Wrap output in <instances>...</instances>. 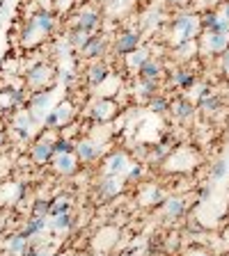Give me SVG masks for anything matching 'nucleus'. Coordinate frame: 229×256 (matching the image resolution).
<instances>
[{
	"instance_id": "16",
	"label": "nucleus",
	"mask_w": 229,
	"mask_h": 256,
	"mask_svg": "<svg viewBox=\"0 0 229 256\" xmlns=\"http://www.w3.org/2000/svg\"><path fill=\"white\" fill-rule=\"evenodd\" d=\"M108 78H110V66L103 60H94V64L87 69V83L92 87H101Z\"/></svg>"
},
{
	"instance_id": "34",
	"label": "nucleus",
	"mask_w": 229,
	"mask_h": 256,
	"mask_svg": "<svg viewBox=\"0 0 229 256\" xmlns=\"http://www.w3.org/2000/svg\"><path fill=\"white\" fill-rule=\"evenodd\" d=\"M51 210V202H44V199H37L35 206H32V215L35 217H46Z\"/></svg>"
},
{
	"instance_id": "38",
	"label": "nucleus",
	"mask_w": 229,
	"mask_h": 256,
	"mask_svg": "<svg viewBox=\"0 0 229 256\" xmlns=\"http://www.w3.org/2000/svg\"><path fill=\"white\" fill-rule=\"evenodd\" d=\"M23 256H49V252L39 250V247H28V250L23 252Z\"/></svg>"
},
{
	"instance_id": "13",
	"label": "nucleus",
	"mask_w": 229,
	"mask_h": 256,
	"mask_svg": "<svg viewBox=\"0 0 229 256\" xmlns=\"http://www.w3.org/2000/svg\"><path fill=\"white\" fill-rule=\"evenodd\" d=\"M106 51H108V42H106V37L92 35L90 42L85 44V48L80 51V53H83V57H87V60H101L103 55H106Z\"/></svg>"
},
{
	"instance_id": "40",
	"label": "nucleus",
	"mask_w": 229,
	"mask_h": 256,
	"mask_svg": "<svg viewBox=\"0 0 229 256\" xmlns=\"http://www.w3.org/2000/svg\"><path fill=\"white\" fill-rule=\"evenodd\" d=\"M220 12L229 18V0H223V5H220Z\"/></svg>"
},
{
	"instance_id": "27",
	"label": "nucleus",
	"mask_w": 229,
	"mask_h": 256,
	"mask_svg": "<svg viewBox=\"0 0 229 256\" xmlns=\"http://www.w3.org/2000/svg\"><path fill=\"white\" fill-rule=\"evenodd\" d=\"M7 250H9V254L23 256V252L28 250V238H25L23 233H16V236H12V238L7 240Z\"/></svg>"
},
{
	"instance_id": "29",
	"label": "nucleus",
	"mask_w": 229,
	"mask_h": 256,
	"mask_svg": "<svg viewBox=\"0 0 229 256\" xmlns=\"http://www.w3.org/2000/svg\"><path fill=\"white\" fill-rule=\"evenodd\" d=\"M49 103H51V94H46V92L35 94V96H32V103H30V114H32V117H37L42 110L49 107Z\"/></svg>"
},
{
	"instance_id": "5",
	"label": "nucleus",
	"mask_w": 229,
	"mask_h": 256,
	"mask_svg": "<svg viewBox=\"0 0 229 256\" xmlns=\"http://www.w3.org/2000/svg\"><path fill=\"white\" fill-rule=\"evenodd\" d=\"M128 167H131L128 154L117 149V151L106 155V160H103V174H110V176H124Z\"/></svg>"
},
{
	"instance_id": "24",
	"label": "nucleus",
	"mask_w": 229,
	"mask_h": 256,
	"mask_svg": "<svg viewBox=\"0 0 229 256\" xmlns=\"http://www.w3.org/2000/svg\"><path fill=\"white\" fill-rule=\"evenodd\" d=\"M124 60H126V69L131 73H135V76H138V71H140V66L145 64L147 60H149V51H147V48H142L140 46L138 51H133V53H128L126 57H124Z\"/></svg>"
},
{
	"instance_id": "39",
	"label": "nucleus",
	"mask_w": 229,
	"mask_h": 256,
	"mask_svg": "<svg viewBox=\"0 0 229 256\" xmlns=\"http://www.w3.org/2000/svg\"><path fill=\"white\" fill-rule=\"evenodd\" d=\"M220 66H223V71L229 76V48L225 51L223 55H220Z\"/></svg>"
},
{
	"instance_id": "19",
	"label": "nucleus",
	"mask_w": 229,
	"mask_h": 256,
	"mask_svg": "<svg viewBox=\"0 0 229 256\" xmlns=\"http://www.w3.org/2000/svg\"><path fill=\"white\" fill-rule=\"evenodd\" d=\"M51 78H53V69L49 64H37L30 73H28V83L32 87H46V83H51Z\"/></svg>"
},
{
	"instance_id": "36",
	"label": "nucleus",
	"mask_w": 229,
	"mask_h": 256,
	"mask_svg": "<svg viewBox=\"0 0 229 256\" xmlns=\"http://www.w3.org/2000/svg\"><path fill=\"white\" fill-rule=\"evenodd\" d=\"M140 176H142V165H133L126 169V174H124V179H126V183H133V181H138Z\"/></svg>"
},
{
	"instance_id": "14",
	"label": "nucleus",
	"mask_w": 229,
	"mask_h": 256,
	"mask_svg": "<svg viewBox=\"0 0 229 256\" xmlns=\"http://www.w3.org/2000/svg\"><path fill=\"white\" fill-rule=\"evenodd\" d=\"M170 110H172V114H174V119L190 121L195 117V112H197V105H195L190 99L181 96V99H176L174 103H170Z\"/></svg>"
},
{
	"instance_id": "9",
	"label": "nucleus",
	"mask_w": 229,
	"mask_h": 256,
	"mask_svg": "<svg viewBox=\"0 0 229 256\" xmlns=\"http://www.w3.org/2000/svg\"><path fill=\"white\" fill-rule=\"evenodd\" d=\"M73 151H76L80 162H97L103 154V147L99 142H94V140H90V137H85V140L76 142V149Z\"/></svg>"
},
{
	"instance_id": "30",
	"label": "nucleus",
	"mask_w": 229,
	"mask_h": 256,
	"mask_svg": "<svg viewBox=\"0 0 229 256\" xmlns=\"http://www.w3.org/2000/svg\"><path fill=\"white\" fill-rule=\"evenodd\" d=\"M149 110L154 114H165L170 110V99L163 94H154L149 99Z\"/></svg>"
},
{
	"instance_id": "35",
	"label": "nucleus",
	"mask_w": 229,
	"mask_h": 256,
	"mask_svg": "<svg viewBox=\"0 0 229 256\" xmlns=\"http://www.w3.org/2000/svg\"><path fill=\"white\" fill-rule=\"evenodd\" d=\"M73 149H76V144H71L69 140H57V142H53L55 154H73Z\"/></svg>"
},
{
	"instance_id": "18",
	"label": "nucleus",
	"mask_w": 229,
	"mask_h": 256,
	"mask_svg": "<svg viewBox=\"0 0 229 256\" xmlns=\"http://www.w3.org/2000/svg\"><path fill=\"white\" fill-rule=\"evenodd\" d=\"M197 110H202V114H206V117L216 114L220 110V96L209 90H202V94L197 99Z\"/></svg>"
},
{
	"instance_id": "10",
	"label": "nucleus",
	"mask_w": 229,
	"mask_h": 256,
	"mask_svg": "<svg viewBox=\"0 0 229 256\" xmlns=\"http://www.w3.org/2000/svg\"><path fill=\"white\" fill-rule=\"evenodd\" d=\"M202 30H209V32H223V35H229V18L225 16L223 12H206L202 16Z\"/></svg>"
},
{
	"instance_id": "41",
	"label": "nucleus",
	"mask_w": 229,
	"mask_h": 256,
	"mask_svg": "<svg viewBox=\"0 0 229 256\" xmlns=\"http://www.w3.org/2000/svg\"><path fill=\"white\" fill-rule=\"evenodd\" d=\"M195 256H211V254H209V252H197Z\"/></svg>"
},
{
	"instance_id": "2",
	"label": "nucleus",
	"mask_w": 229,
	"mask_h": 256,
	"mask_svg": "<svg viewBox=\"0 0 229 256\" xmlns=\"http://www.w3.org/2000/svg\"><path fill=\"white\" fill-rule=\"evenodd\" d=\"M53 25H55V18L51 12H37L35 16L28 21V28H25V39L23 44L25 46H32L35 42H39L42 37H46L51 30H53Z\"/></svg>"
},
{
	"instance_id": "11",
	"label": "nucleus",
	"mask_w": 229,
	"mask_h": 256,
	"mask_svg": "<svg viewBox=\"0 0 229 256\" xmlns=\"http://www.w3.org/2000/svg\"><path fill=\"white\" fill-rule=\"evenodd\" d=\"M71 117H73V105L71 103H62V105H57L55 110H51V112L44 117V121H46L49 128H62Z\"/></svg>"
},
{
	"instance_id": "22",
	"label": "nucleus",
	"mask_w": 229,
	"mask_h": 256,
	"mask_svg": "<svg viewBox=\"0 0 229 256\" xmlns=\"http://www.w3.org/2000/svg\"><path fill=\"white\" fill-rule=\"evenodd\" d=\"M53 142H46V140H42V142H37L35 147H32V160L39 162V165H46V162L53 160Z\"/></svg>"
},
{
	"instance_id": "8",
	"label": "nucleus",
	"mask_w": 229,
	"mask_h": 256,
	"mask_svg": "<svg viewBox=\"0 0 229 256\" xmlns=\"http://www.w3.org/2000/svg\"><path fill=\"white\" fill-rule=\"evenodd\" d=\"M124 185H126V179H124V176H110V174H106V176L99 181V197H101L103 202L114 199L117 195H121Z\"/></svg>"
},
{
	"instance_id": "26",
	"label": "nucleus",
	"mask_w": 229,
	"mask_h": 256,
	"mask_svg": "<svg viewBox=\"0 0 229 256\" xmlns=\"http://www.w3.org/2000/svg\"><path fill=\"white\" fill-rule=\"evenodd\" d=\"M90 32H85V30H78V28H73L71 32H69V37H66V42H69V46L76 48V51H83L85 44L90 42Z\"/></svg>"
},
{
	"instance_id": "3",
	"label": "nucleus",
	"mask_w": 229,
	"mask_h": 256,
	"mask_svg": "<svg viewBox=\"0 0 229 256\" xmlns=\"http://www.w3.org/2000/svg\"><path fill=\"white\" fill-rule=\"evenodd\" d=\"M197 44H199V53H204V55H223L225 51L229 48V35L202 30V35L197 37Z\"/></svg>"
},
{
	"instance_id": "25",
	"label": "nucleus",
	"mask_w": 229,
	"mask_h": 256,
	"mask_svg": "<svg viewBox=\"0 0 229 256\" xmlns=\"http://www.w3.org/2000/svg\"><path fill=\"white\" fill-rule=\"evenodd\" d=\"M156 90H158V80H147V78H138V83L133 87L135 96L142 99V101H149L151 96L156 94Z\"/></svg>"
},
{
	"instance_id": "21",
	"label": "nucleus",
	"mask_w": 229,
	"mask_h": 256,
	"mask_svg": "<svg viewBox=\"0 0 229 256\" xmlns=\"http://www.w3.org/2000/svg\"><path fill=\"white\" fill-rule=\"evenodd\" d=\"M161 76H163V62L156 57H149L138 71V78H147V80H161Z\"/></svg>"
},
{
	"instance_id": "20",
	"label": "nucleus",
	"mask_w": 229,
	"mask_h": 256,
	"mask_svg": "<svg viewBox=\"0 0 229 256\" xmlns=\"http://www.w3.org/2000/svg\"><path fill=\"white\" fill-rule=\"evenodd\" d=\"M168 197H165L163 188H158V185H147L145 190L140 192V202L145 204V206H161Z\"/></svg>"
},
{
	"instance_id": "12",
	"label": "nucleus",
	"mask_w": 229,
	"mask_h": 256,
	"mask_svg": "<svg viewBox=\"0 0 229 256\" xmlns=\"http://www.w3.org/2000/svg\"><path fill=\"white\" fill-rule=\"evenodd\" d=\"M51 162H53L55 172L62 174V176H71L78 169V155H76V151L73 154H55Z\"/></svg>"
},
{
	"instance_id": "33",
	"label": "nucleus",
	"mask_w": 229,
	"mask_h": 256,
	"mask_svg": "<svg viewBox=\"0 0 229 256\" xmlns=\"http://www.w3.org/2000/svg\"><path fill=\"white\" fill-rule=\"evenodd\" d=\"M51 226H53L55 231H69V229H71V215L69 213L55 215L53 220H51Z\"/></svg>"
},
{
	"instance_id": "43",
	"label": "nucleus",
	"mask_w": 229,
	"mask_h": 256,
	"mask_svg": "<svg viewBox=\"0 0 229 256\" xmlns=\"http://www.w3.org/2000/svg\"><path fill=\"white\" fill-rule=\"evenodd\" d=\"M55 256H64V254H55Z\"/></svg>"
},
{
	"instance_id": "7",
	"label": "nucleus",
	"mask_w": 229,
	"mask_h": 256,
	"mask_svg": "<svg viewBox=\"0 0 229 256\" xmlns=\"http://www.w3.org/2000/svg\"><path fill=\"white\" fill-rule=\"evenodd\" d=\"M117 110H119V105H117L113 99H99V101L90 107V117L97 121V124H108V121H113L114 117H117Z\"/></svg>"
},
{
	"instance_id": "28",
	"label": "nucleus",
	"mask_w": 229,
	"mask_h": 256,
	"mask_svg": "<svg viewBox=\"0 0 229 256\" xmlns=\"http://www.w3.org/2000/svg\"><path fill=\"white\" fill-rule=\"evenodd\" d=\"M46 217H35L32 215V220H28V224H25V229H23V236L25 238H32V236H37V233H42L44 229H46Z\"/></svg>"
},
{
	"instance_id": "31",
	"label": "nucleus",
	"mask_w": 229,
	"mask_h": 256,
	"mask_svg": "<svg viewBox=\"0 0 229 256\" xmlns=\"http://www.w3.org/2000/svg\"><path fill=\"white\" fill-rule=\"evenodd\" d=\"M229 172V162L227 160H216L211 165V169H209V179L211 181H223L225 176H227Z\"/></svg>"
},
{
	"instance_id": "42",
	"label": "nucleus",
	"mask_w": 229,
	"mask_h": 256,
	"mask_svg": "<svg viewBox=\"0 0 229 256\" xmlns=\"http://www.w3.org/2000/svg\"><path fill=\"white\" fill-rule=\"evenodd\" d=\"M170 2H181V0H170Z\"/></svg>"
},
{
	"instance_id": "1",
	"label": "nucleus",
	"mask_w": 229,
	"mask_h": 256,
	"mask_svg": "<svg viewBox=\"0 0 229 256\" xmlns=\"http://www.w3.org/2000/svg\"><path fill=\"white\" fill-rule=\"evenodd\" d=\"M202 35V18L197 14H179L174 16L172 25H170V37H172V44H181V42H193Z\"/></svg>"
},
{
	"instance_id": "15",
	"label": "nucleus",
	"mask_w": 229,
	"mask_h": 256,
	"mask_svg": "<svg viewBox=\"0 0 229 256\" xmlns=\"http://www.w3.org/2000/svg\"><path fill=\"white\" fill-rule=\"evenodd\" d=\"M188 210V204L183 197H168L163 202V215L165 220H181Z\"/></svg>"
},
{
	"instance_id": "37",
	"label": "nucleus",
	"mask_w": 229,
	"mask_h": 256,
	"mask_svg": "<svg viewBox=\"0 0 229 256\" xmlns=\"http://www.w3.org/2000/svg\"><path fill=\"white\" fill-rule=\"evenodd\" d=\"M211 195H213V185H211V183H204V188L199 190V199L204 202V199H209Z\"/></svg>"
},
{
	"instance_id": "6",
	"label": "nucleus",
	"mask_w": 229,
	"mask_h": 256,
	"mask_svg": "<svg viewBox=\"0 0 229 256\" xmlns=\"http://www.w3.org/2000/svg\"><path fill=\"white\" fill-rule=\"evenodd\" d=\"M73 28H78V30H85L94 35V32L101 28V12L94 9V7H85L76 14V21H73Z\"/></svg>"
},
{
	"instance_id": "23",
	"label": "nucleus",
	"mask_w": 229,
	"mask_h": 256,
	"mask_svg": "<svg viewBox=\"0 0 229 256\" xmlns=\"http://www.w3.org/2000/svg\"><path fill=\"white\" fill-rule=\"evenodd\" d=\"M197 53H199L197 39H193V42H181V44H176V46L172 48V55H174L176 60H181V62L190 60V57H195Z\"/></svg>"
},
{
	"instance_id": "32",
	"label": "nucleus",
	"mask_w": 229,
	"mask_h": 256,
	"mask_svg": "<svg viewBox=\"0 0 229 256\" xmlns=\"http://www.w3.org/2000/svg\"><path fill=\"white\" fill-rule=\"evenodd\" d=\"M69 206H71V202L66 199V197H57L53 204H51V210L49 215L51 217H55V215H62V213H69Z\"/></svg>"
},
{
	"instance_id": "4",
	"label": "nucleus",
	"mask_w": 229,
	"mask_h": 256,
	"mask_svg": "<svg viewBox=\"0 0 229 256\" xmlns=\"http://www.w3.org/2000/svg\"><path fill=\"white\" fill-rule=\"evenodd\" d=\"M138 48H140V32L138 30H124L114 37L113 51L117 57H126L128 53L138 51Z\"/></svg>"
},
{
	"instance_id": "17",
	"label": "nucleus",
	"mask_w": 229,
	"mask_h": 256,
	"mask_svg": "<svg viewBox=\"0 0 229 256\" xmlns=\"http://www.w3.org/2000/svg\"><path fill=\"white\" fill-rule=\"evenodd\" d=\"M170 83L176 90H193L197 85V76L190 69H176V71L170 73Z\"/></svg>"
}]
</instances>
